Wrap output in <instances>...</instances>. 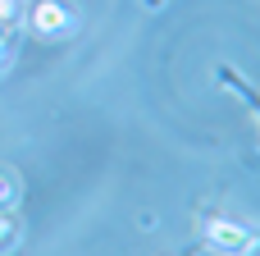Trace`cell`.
<instances>
[{
	"label": "cell",
	"mask_w": 260,
	"mask_h": 256,
	"mask_svg": "<svg viewBox=\"0 0 260 256\" xmlns=\"http://www.w3.org/2000/svg\"><path fill=\"white\" fill-rule=\"evenodd\" d=\"M23 247V220L14 211H0V252H18Z\"/></svg>",
	"instance_id": "cell-3"
},
{
	"label": "cell",
	"mask_w": 260,
	"mask_h": 256,
	"mask_svg": "<svg viewBox=\"0 0 260 256\" xmlns=\"http://www.w3.org/2000/svg\"><path fill=\"white\" fill-rule=\"evenodd\" d=\"M23 18H27V27L37 37H50V41H64V37L78 32V14L69 5H59V0H37Z\"/></svg>",
	"instance_id": "cell-1"
},
{
	"label": "cell",
	"mask_w": 260,
	"mask_h": 256,
	"mask_svg": "<svg viewBox=\"0 0 260 256\" xmlns=\"http://www.w3.org/2000/svg\"><path fill=\"white\" fill-rule=\"evenodd\" d=\"M9 64V37H0V69Z\"/></svg>",
	"instance_id": "cell-6"
},
{
	"label": "cell",
	"mask_w": 260,
	"mask_h": 256,
	"mask_svg": "<svg viewBox=\"0 0 260 256\" xmlns=\"http://www.w3.org/2000/svg\"><path fill=\"white\" fill-rule=\"evenodd\" d=\"M142 5H146V9H151V14H155V9H165V5H169V0H142Z\"/></svg>",
	"instance_id": "cell-7"
},
{
	"label": "cell",
	"mask_w": 260,
	"mask_h": 256,
	"mask_svg": "<svg viewBox=\"0 0 260 256\" xmlns=\"http://www.w3.org/2000/svg\"><path fill=\"white\" fill-rule=\"evenodd\" d=\"M18 197H23V179L14 169H0V211H14Z\"/></svg>",
	"instance_id": "cell-4"
},
{
	"label": "cell",
	"mask_w": 260,
	"mask_h": 256,
	"mask_svg": "<svg viewBox=\"0 0 260 256\" xmlns=\"http://www.w3.org/2000/svg\"><path fill=\"white\" fill-rule=\"evenodd\" d=\"M206 243L219 256H251L256 252V229H247L238 220H224V215H210L206 220Z\"/></svg>",
	"instance_id": "cell-2"
},
{
	"label": "cell",
	"mask_w": 260,
	"mask_h": 256,
	"mask_svg": "<svg viewBox=\"0 0 260 256\" xmlns=\"http://www.w3.org/2000/svg\"><path fill=\"white\" fill-rule=\"evenodd\" d=\"M23 23V0H0V37H9Z\"/></svg>",
	"instance_id": "cell-5"
}]
</instances>
